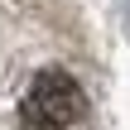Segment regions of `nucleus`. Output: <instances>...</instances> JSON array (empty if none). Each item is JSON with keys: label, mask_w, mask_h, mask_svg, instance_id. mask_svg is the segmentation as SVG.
Returning <instances> with one entry per match:
<instances>
[{"label": "nucleus", "mask_w": 130, "mask_h": 130, "mask_svg": "<svg viewBox=\"0 0 130 130\" xmlns=\"http://www.w3.org/2000/svg\"><path fill=\"white\" fill-rule=\"evenodd\" d=\"M19 130H87V92L63 68L34 72L19 96Z\"/></svg>", "instance_id": "f257e3e1"}]
</instances>
